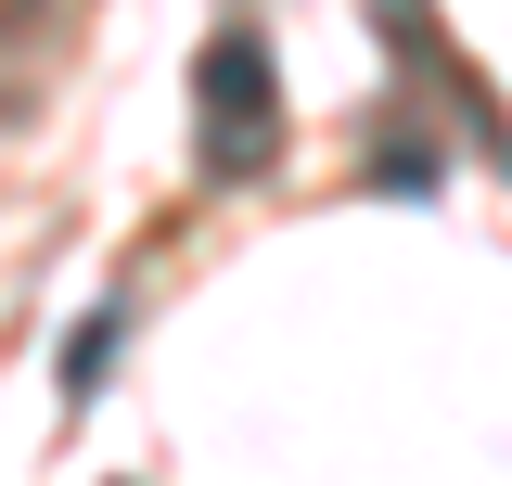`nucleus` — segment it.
Here are the masks:
<instances>
[{
    "mask_svg": "<svg viewBox=\"0 0 512 486\" xmlns=\"http://www.w3.org/2000/svg\"><path fill=\"white\" fill-rule=\"evenodd\" d=\"M192 141H205V180H256L282 154V77L244 26H218L192 52Z\"/></svg>",
    "mask_w": 512,
    "mask_h": 486,
    "instance_id": "obj_1",
    "label": "nucleus"
},
{
    "mask_svg": "<svg viewBox=\"0 0 512 486\" xmlns=\"http://www.w3.org/2000/svg\"><path fill=\"white\" fill-rule=\"evenodd\" d=\"M103 359H116V307H103V320H90V333H77V359H64V384H77V397H90V384H103Z\"/></svg>",
    "mask_w": 512,
    "mask_h": 486,
    "instance_id": "obj_2",
    "label": "nucleus"
},
{
    "mask_svg": "<svg viewBox=\"0 0 512 486\" xmlns=\"http://www.w3.org/2000/svg\"><path fill=\"white\" fill-rule=\"evenodd\" d=\"M39 13H52V0H0V52H13V39H26Z\"/></svg>",
    "mask_w": 512,
    "mask_h": 486,
    "instance_id": "obj_3",
    "label": "nucleus"
}]
</instances>
